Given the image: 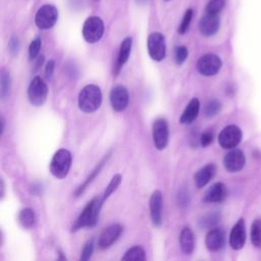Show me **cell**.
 <instances>
[{
  "instance_id": "cell-1",
  "label": "cell",
  "mask_w": 261,
  "mask_h": 261,
  "mask_svg": "<svg viewBox=\"0 0 261 261\" xmlns=\"http://www.w3.org/2000/svg\"><path fill=\"white\" fill-rule=\"evenodd\" d=\"M102 206L103 204L100 198H94L93 200H91L86 205V207L84 208V210L79 215L75 222L73 223L72 231L79 230L83 227H92L96 225L99 219V214Z\"/></svg>"
},
{
  "instance_id": "cell-2",
  "label": "cell",
  "mask_w": 261,
  "mask_h": 261,
  "mask_svg": "<svg viewBox=\"0 0 261 261\" xmlns=\"http://www.w3.org/2000/svg\"><path fill=\"white\" fill-rule=\"evenodd\" d=\"M102 102V93L98 86L87 85L79 94V107L86 113L96 111Z\"/></svg>"
},
{
  "instance_id": "cell-3",
  "label": "cell",
  "mask_w": 261,
  "mask_h": 261,
  "mask_svg": "<svg viewBox=\"0 0 261 261\" xmlns=\"http://www.w3.org/2000/svg\"><path fill=\"white\" fill-rule=\"evenodd\" d=\"M72 162L71 154L66 149H59L53 155L50 162V172L56 178H64L70 169Z\"/></svg>"
},
{
  "instance_id": "cell-4",
  "label": "cell",
  "mask_w": 261,
  "mask_h": 261,
  "mask_svg": "<svg viewBox=\"0 0 261 261\" xmlns=\"http://www.w3.org/2000/svg\"><path fill=\"white\" fill-rule=\"evenodd\" d=\"M104 34V23L103 20L98 16H90L86 19L83 25V37L90 43L98 42Z\"/></svg>"
},
{
  "instance_id": "cell-5",
  "label": "cell",
  "mask_w": 261,
  "mask_h": 261,
  "mask_svg": "<svg viewBox=\"0 0 261 261\" xmlns=\"http://www.w3.org/2000/svg\"><path fill=\"white\" fill-rule=\"evenodd\" d=\"M58 10L51 4H45L41 6L35 16V22L41 30L51 29L57 21Z\"/></svg>"
},
{
  "instance_id": "cell-6",
  "label": "cell",
  "mask_w": 261,
  "mask_h": 261,
  "mask_svg": "<svg viewBox=\"0 0 261 261\" xmlns=\"http://www.w3.org/2000/svg\"><path fill=\"white\" fill-rule=\"evenodd\" d=\"M48 95V88L46 83L40 77L35 76L28 89V97L34 106H41L45 103Z\"/></svg>"
},
{
  "instance_id": "cell-7",
  "label": "cell",
  "mask_w": 261,
  "mask_h": 261,
  "mask_svg": "<svg viewBox=\"0 0 261 261\" xmlns=\"http://www.w3.org/2000/svg\"><path fill=\"white\" fill-rule=\"evenodd\" d=\"M148 53L150 57L155 61H161L166 55L165 38L161 33L155 32L149 35L147 41Z\"/></svg>"
},
{
  "instance_id": "cell-8",
  "label": "cell",
  "mask_w": 261,
  "mask_h": 261,
  "mask_svg": "<svg viewBox=\"0 0 261 261\" xmlns=\"http://www.w3.org/2000/svg\"><path fill=\"white\" fill-rule=\"evenodd\" d=\"M242 130L239 126L230 124L225 126L218 136V143L223 149H233L242 141Z\"/></svg>"
},
{
  "instance_id": "cell-9",
  "label": "cell",
  "mask_w": 261,
  "mask_h": 261,
  "mask_svg": "<svg viewBox=\"0 0 261 261\" xmlns=\"http://www.w3.org/2000/svg\"><path fill=\"white\" fill-rule=\"evenodd\" d=\"M221 65V59L217 55L208 53L199 58L197 62V69L202 75L211 76L219 71Z\"/></svg>"
},
{
  "instance_id": "cell-10",
  "label": "cell",
  "mask_w": 261,
  "mask_h": 261,
  "mask_svg": "<svg viewBox=\"0 0 261 261\" xmlns=\"http://www.w3.org/2000/svg\"><path fill=\"white\" fill-rule=\"evenodd\" d=\"M152 137L156 149L163 150L166 148L169 139V128L166 119L158 118L153 122Z\"/></svg>"
},
{
  "instance_id": "cell-11",
  "label": "cell",
  "mask_w": 261,
  "mask_h": 261,
  "mask_svg": "<svg viewBox=\"0 0 261 261\" xmlns=\"http://www.w3.org/2000/svg\"><path fill=\"white\" fill-rule=\"evenodd\" d=\"M109 98H110V103L113 110L117 112L123 111L128 105V101H129L128 92L126 88L123 86L114 87L110 92Z\"/></svg>"
},
{
  "instance_id": "cell-12",
  "label": "cell",
  "mask_w": 261,
  "mask_h": 261,
  "mask_svg": "<svg viewBox=\"0 0 261 261\" xmlns=\"http://www.w3.org/2000/svg\"><path fill=\"white\" fill-rule=\"evenodd\" d=\"M245 163H246L245 154L240 149H232L225 155L223 159L224 167L229 172L240 171L245 166Z\"/></svg>"
},
{
  "instance_id": "cell-13",
  "label": "cell",
  "mask_w": 261,
  "mask_h": 261,
  "mask_svg": "<svg viewBox=\"0 0 261 261\" xmlns=\"http://www.w3.org/2000/svg\"><path fill=\"white\" fill-rule=\"evenodd\" d=\"M122 230H123V227L118 223L108 226L106 229L103 230V232L99 238V241H98L99 248L102 250H105L111 247L120 237Z\"/></svg>"
},
{
  "instance_id": "cell-14",
  "label": "cell",
  "mask_w": 261,
  "mask_h": 261,
  "mask_svg": "<svg viewBox=\"0 0 261 261\" xmlns=\"http://www.w3.org/2000/svg\"><path fill=\"white\" fill-rule=\"evenodd\" d=\"M149 206L153 224L155 226H160L162 224V194L160 191L156 190L153 192L150 198Z\"/></svg>"
},
{
  "instance_id": "cell-15",
  "label": "cell",
  "mask_w": 261,
  "mask_h": 261,
  "mask_svg": "<svg viewBox=\"0 0 261 261\" xmlns=\"http://www.w3.org/2000/svg\"><path fill=\"white\" fill-rule=\"evenodd\" d=\"M246 242V225L243 218L239 219L238 222L231 228L229 234V245L234 250H240L244 247Z\"/></svg>"
},
{
  "instance_id": "cell-16",
  "label": "cell",
  "mask_w": 261,
  "mask_h": 261,
  "mask_svg": "<svg viewBox=\"0 0 261 261\" xmlns=\"http://www.w3.org/2000/svg\"><path fill=\"white\" fill-rule=\"evenodd\" d=\"M219 17L218 14L205 13L199 22V30L203 36L210 37L217 33L219 29Z\"/></svg>"
},
{
  "instance_id": "cell-17",
  "label": "cell",
  "mask_w": 261,
  "mask_h": 261,
  "mask_svg": "<svg viewBox=\"0 0 261 261\" xmlns=\"http://www.w3.org/2000/svg\"><path fill=\"white\" fill-rule=\"evenodd\" d=\"M225 243V233L221 228H211L205 238V245L211 252L219 251Z\"/></svg>"
},
{
  "instance_id": "cell-18",
  "label": "cell",
  "mask_w": 261,
  "mask_h": 261,
  "mask_svg": "<svg viewBox=\"0 0 261 261\" xmlns=\"http://www.w3.org/2000/svg\"><path fill=\"white\" fill-rule=\"evenodd\" d=\"M132 46H133V40L130 37L125 38L121 44H120V48L118 51V55H117V60L115 62L114 65V69H113V74L117 75L120 71V69L122 68V66L126 63L130 51H132Z\"/></svg>"
},
{
  "instance_id": "cell-19",
  "label": "cell",
  "mask_w": 261,
  "mask_h": 261,
  "mask_svg": "<svg viewBox=\"0 0 261 261\" xmlns=\"http://www.w3.org/2000/svg\"><path fill=\"white\" fill-rule=\"evenodd\" d=\"M226 196L227 190L225 185L222 182H215L205 193L204 201L209 203H220L226 198Z\"/></svg>"
},
{
  "instance_id": "cell-20",
  "label": "cell",
  "mask_w": 261,
  "mask_h": 261,
  "mask_svg": "<svg viewBox=\"0 0 261 261\" xmlns=\"http://www.w3.org/2000/svg\"><path fill=\"white\" fill-rule=\"evenodd\" d=\"M215 172H216V166L213 163H209L203 166L202 168H200L194 176L197 188L201 189L205 187L213 178Z\"/></svg>"
},
{
  "instance_id": "cell-21",
  "label": "cell",
  "mask_w": 261,
  "mask_h": 261,
  "mask_svg": "<svg viewBox=\"0 0 261 261\" xmlns=\"http://www.w3.org/2000/svg\"><path fill=\"white\" fill-rule=\"evenodd\" d=\"M199 110H200V101L197 98H193L188 103L182 114L180 115L179 122L181 124H189L193 122L197 118L199 114Z\"/></svg>"
},
{
  "instance_id": "cell-22",
  "label": "cell",
  "mask_w": 261,
  "mask_h": 261,
  "mask_svg": "<svg viewBox=\"0 0 261 261\" xmlns=\"http://www.w3.org/2000/svg\"><path fill=\"white\" fill-rule=\"evenodd\" d=\"M179 245H180L181 251L185 254L190 255L193 253L194 247H195V239H194V233L190 227L186 226L181 229L179 234Z\"/></svg>"
},
{
  "instance_id": "cell-23",
  "label": "cell",
  "mask_w": 261,
  "mask_h": 261,
  "mask_svg": "<svg viewBox=\"0 0 261 261\" xmlns=\"http://www.w3.org/2000/svg\"><path fill=\"white\" fill-rule=\"evenodd\" d=\"M18 220L22 227L31 228L35 224V220H36L34 210L29 207L21 209L18 215Z\"/></svg>"
},
{
  "instance_id": "cell-24",
  "label": "cell",
  "mask_w": 261,
  "mask_h": 261,
  "mask_svg": "<svg viewBox=\"0 0 261 261\" xmlns=\"http://www.w3.org/2000/svg\"><path fill=\"white\" fill-rule=\"evenodd\" d=\"M10 89H11V80H10L9 72L6 71L4 68H2L1 75H0V95L3 100L9 97Z\"/></svg>"
},
{
  "instance_id": "cell-25",
  "label": "cell",
  "mask_w": 261,
  "mask_h": 261,
  "mask_svg": "<svg viewBox=\"0 0 261 261\" xmlns=\"http://www.w3.org/2000/svg\"><path fill=\"white\" fill-rule=\"evenodd\" d=\"M121 259L127 260V261H144L146 260V254L142 247L135 246L128 249Z\"/></svg>"
},
{
  "instance_id": "cell-26",
  "label": "cell",
  "mask_w": 261,
  "mask_h": 261,
  "mask_svg": "<svg viewBox=\"0 0 261 261\" xmlns=\"http://www.w3.org/2000/svg\"><path fill=\"white\" fill-rule=\"evenodd\" d=\"M107 158H108V156H107V157H104V158L102 159V161H101V162L96 166V168L92 171V173L87 177V179L84 181V184L81 185V186L77 188V190L75 191V196H76V197H79V196L85 191V189L94 180V178L96 177V175L99 174V172H100V170L102 169L104 163L107 161Z\"/></svg>"
},
{
  "instance_id": "cell-27",
  "label": "cell",
  "mask_w": 261,
  "mask_h": 261,
  "mask_svg": "<svg viewBox=\"0 0 261 261\" xmlns=\"http://www.w3.org/2000/svg\"><path fill=\"white\" fill-rule=\"evenodd\" d=\"M121 179H122V178H121V175H120L119 173L113 175V177L111 178L110 182H109L108 186L106 187V190L104 191L103 195L100 197V200H101L102 204H104V202L109 198V196L118 188V186H119L120 182H121Z\"/></svg>"
},
{
  "instance_id": "cell-28",
  "label": "cell",
  "mask_w": 261,
  "mask_h": 261,
  "mask_svg": "<svg viewBox=\"0 0 261 261\" xmlns=\"http://www.w3.org/2000/svg\"><path fill=\"white\" fill-rule=\"evenodd\" d=\"M251 242L256 248H261V219H255L251 226Z\"/></svg>"
},
{
  "instance_id": "cell-29",
  "label": "cell",
  "mask_w": 261,
  "mask_h": 261,
  "mask_svg": "<svg viewBox=\"0 0 261 261\" xmlns=\"http://www.w3.org/2000/svg\"><path fill=\"white\" fill-rule=\"evenodd\" d=\"M221 108V104L218 100H215V99H212L210 101L207 102V104L205 105V108H204V114L207 116V117H212V116H215L219 110Z\"/></svg>"
},
{
  "instance_id": "cell-30",
  "label": "cell",
  "mask_w": 261,
  "mask_h": 261,
  "mask_svg": "<svg viewBox=\"0 0 261 261\" xmlns=\"http://www.w3.org/2000/svg\"><path fill=\"white\" fill-rule=\"evenodd\" d=\"M225 5V0H209L206 6V13L218 14Z\"/></svg>"
},
{
  "instance_id": "cell-31",
  "label": "cell",
  "mask_w": 261,
  "mask_h": 261,
  "mask_svg": "<svg viewBox=\"0 0 261 261\" xmlns=\"http://www.w3.org/2000/svg\"><path fill=\"white\" fill-rule=\"evenodd\" d=\"M220 216L218 213H209L207 215H205L201 221H200V225L202 227H207V228H210L212 226H214L218 220H219Z\"/></svg>"
},
{
  "instance_id": "cell-32",
  "label": "cell",
  "mask_w": 261,
  "mask_h": 261,
  "mask_svg": "<svg viewBox=\"0 0 261 261\" xmlns=\"http://www.w3.org/2000/svg\"><path fill=\"white\" fill-rule=\"evenodd\" d=\"M192 16H193V10L192 9H188L182 17V20L178 27V33L179 34H185L190 27L191 20H192Z\"/></svg>"
},
{
  "instance_id": "cell-33",
  "label": "cell",
  "mask_w": 261,
  "mask_h": 261,
  "mask_svg": "<svg viewBox=\"0 0 261 261\" xmlns=\"http://www.w3.org/2000/svg\"><path fill=\"white\" fill-rule=\"evenodd\" d=\"M41 45H42V42L40 38H36L31 42L29 47V57L31 60L35 59L38 56L41 49Z\"/></svg>"
},
{
  "instance_id": "cell-34",
  "label": "cell",
  "mask_w": 261,
  "mask_h": 261,
  "mask_svg": "<svg viewBox=\"0 0 261 261\" xmlns=\"http://www.w3.org/2000/svg\"><path fill=\"white\" fill-rule=\"evenodd\" d=\"M93 251H94V241L93 239L91 240H88L83 248V251H82V254H81V257L80 259L82 261H87L91 258L92 254H93Z\"/></svg>"
},
{
  "instance_id": "cell-35",
  "label": "cell",
  "mask_w": 261,
  "mask_h": 261,
  "mask_svg": "<svg viewBox=\"0 0 261 261\" xmlns=\"http://www.w3.org/2000/svg\"><path fill=\"white\" fill-rule=\"evenodd\" d=\"M188 54H189V51H188V48L185 47V46H179L175 49V54H174V59H175V63L177 65H181L187 57H188Z\"/></svg>"
},
{
  "instance_id": "cell-36",
  "label": "cell",
  "mask_w": 261,
  "mask_h": 261,
  "mask_svg": "<svg viewBox=\"0 0 261 261\" xmlns=\"http://www.w3.org/2000/svg\"><path fill=\"white\" fill-rule=\"evenodd\" d=\"M8 48H9V51L12 55L17 54V52L19 50V41H18V38L16 36H12L10 38L9 43H8Z\"/></svg>"
},
{
  "instance_id": "cell-37",
  "label": "cell",
  "mask_w": 261,
  "mask_h": 261,
  "mask_svg": "<svg viewBox=\"0 0 261 261\" xmlns=\"http://www.w3.org/2000/svg\"><path fill=\"white\" fill-rule=\"evenodd\" d=\"M212 141H213V134L211 132H209V130L203 133L201 135V137H200V144L203 147L209 146L212 143Z\"/></svg>"
},
{
  "instance_id": "cell-38",
  "label": "cell",
  "mask_w": 261,
  "mask_h": 261,
  "mask_svg": "<svg viewBox=\"0 0 261 261\" xmlns=\"http://www.w3.org/2000/svg\"><path fill=\"white\" fill-rule=\"evenodd\" d=\"M177 202L180 207H185V206L189 205V194L187 193L186 190H181L180 192H178Z\"/></svg>"
},
{
  "instance_id": "cell-39",
  "label": "cell",
  "mask_w": 261,
  "mask_h": 261,
  "mask_svg": "<svg viewBox=\"0 0 261 261\" xmlns=\"http://www.w3.org/2000/svg\"><path fill=\"white\" fill-rule=\"evenodd\" d=\"M54 67H55V62L54 60H49L46 64L45 67V76L47 80H51L52 75H53V71H54Z\"/></svg>"
},
{
  "instance_id": "cell-40",
  "label": "cell",
  "mask_w": 261,
  "mask_h": 261,
  "mask_svg": "<svg viewBox=\"0 0 261 261\" xmlns=\"http://www.w3.org/2000/svg\"><path fill=\"white\" fill-rule=\"evenodd\" d=\"M4 125H5V120H4L3 116H1V135H3V132H4Z\"/></svg>"
},
{
  "instance_id": "cell-41",
  "label": "cell",
  "mask_w": 261,
  "mask_h": 261,
  "mask_svg": "<svg viewBox=\"0 0 261 261\" xmlns=\"http://www.w3.org/2000/svg\"><path fill=\"white\" fill-rule=\"evenodd\" d=\"M4 189H5V188H4V182H3V180L1 179V194H0L1 197H3V195H4Z\"/></svg>"
},
{
  "instance_id": "cell-42",
  "label": "cell",
  "mask_w": 261,
  "mask_h": 261,
  "mask_svg": "<svg viewBox=\"0 0 261 261\" xmlns=\"http://www.w3.org/2000/svg\"><path fill=\"white\" fill-rule=\"evenodd\" d=\"M136 1H137V3L140 4V5H144V4H146V3L148 2V0H136Z\"/></svg>"
},
{
  "instance_id": "cell-43",
  "label": "cell",
  "mask_w": 261,
  "mask_h": 261,
  "mask_svg": "<svg viewBox=\"0 0 261 261\" xmlns=\"http://www.w3.org/2000/svg\"><path fill=\"white\" fill-rule=\"evenodd\" d=\"M166 1H168V0H166Z\"/></svg>"
}]
</instances>
